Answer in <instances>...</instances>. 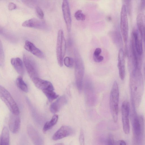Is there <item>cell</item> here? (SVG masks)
<instances>
[{
    "instance_id": "60d3db41",
    "label": "cell",
    "mask_w": 145,
    "mask_h": 145,
    "mask_svg": "<svg viewBox=\"0 0 145 145\" xmlns=\"http://www.w3.org/2000/svg\"><path fill=\"white\" fill-rule=\"evenodd\" d=\"M55 145H64V144L62 143H58L56 144Z\"/></svg>"
},
{
    "instance_id": "30bf717a",
    "label": "cell",
    "mask_w": 145,
    "mask_h": 145,
    "mask_svg": "<svg viewBox=\"0 0 145 145\" xmlns=\"http://www.w3.org/2000/svg\"><path fill=\"white\" fill-rule=\"evenodd\" d=\"M85 88L87 103L90 106H93L96 101V96L93 84L89 79L86 80Z\"/></svg>"
},
{
    "instance_id": "7402d4cb",
    "label": "cell",
    "mask_w": 145,
    "mask_h": 145,
    "mask_svg": "<svg viewBox=\"0 0 145 145\" xmlns=\"http://www.w3.org/2000/svg\"><path fill=\"white\" fill-rule=\"evenodd\" d=\"M11 63L14 69L19 74L22 75L24 72L23 63L19 57L12 58Z\"/></svg>"
},
{
    "instance_id": "7c38bea8",
    "label": "cell",
    "mask_w": 145,
    "mask_h": 145,
    "mask_svg": "<svg viewBox=\"0 0 145 145\" xmlns=\"http://www.w3.org/2000/svg\"><path fill=\"white\" fill-rule=\"evenodd\" d=\"M74 133V130L71 127L67 125H63L54 134L52 138L54 140H57L71 136Z\"/></svg>"
},
{
    "instance_id": "4316f807",
    "label": "cell",
    "mask_w": 145,
    "mask_h": 145,
    "mask_svg": "<svg viewBox=\"0 0 145 145\" xmlns=\"http://www.w3.org/2000/svg\"><path fill=\"white\" fill-rule=\"evenodd\" d=\"M63 63L66 66L69 68L72 67L74 64V60L71 57L67 56L64 58Z\"/></svg>"
},
{
    "instance_id": "277c9868",
    "label": "cell",
    "mask_w": 145,
    "mask_h": 145,
    "mask_svg": "<svg viewBox=\"0 0 145 145\" xmlns=\"http://www.w3.org/2000/svg\"><path fill=\"white\" fill-rule=\"evenodd\" d=\"M119 95L118 84L117 82L115 81L112 87L109 98L110 111L115 123L117 122L118 119Z\"/></svg>"
},
{
    "instance_id": "b9f144b4",
    "label": "cell",
    "mask_w": 145,
    "mask_h": 145,
    "mask_svg": "<svg viewBox=\"0 0 145 145\" xmlns=\"http://www.w3.org/2000/svg\"><path fill=\"white\" fill-rule=\"evenodd\" d=\"M107 18L108 20H110L111 19V17L110 16H108V17H107Z\"/></svg>"
},
{
    "instance_id": "f546056e",
    "label": "cell",
    "mask_w": 145,
    "mask_h": 145,
    "mask_svg": "<svg viewBox=\"0 0 145 145\" xmlns=\"http://www.w3.org/2000/svg\"><path fill=\"white\" fill-rule=\"evenodd\" d=\"M36 14L38 17L40 19H42L44 16V13L42 10L39 7L37 6L35 8Z\"/></svg>"
},
{
    "instance_id": "e575fe53",
    "label": "cell",
    "mask_w": 145,
    "mask_h": 145,
    "mask_svg": "<svg viewBox=\"0 0 145 145\" xmlns=\"http://www.w3.org/2000/svg\"><path fill=\"white\" fill-rule=\"evenodd\" d=\"M93 58L95 62L98 63L102 61L104 59L103 57L100 55L97 56H93Z\"/></svg>"
},
{
    "instance_id": "f35d334b",
    "label": "cell",
    "mask_w": 145,
    "mask_h": 145,
    "mask_svg": "<svg viewBox=\"0 0 145 145\" xmlns=\"http://www.w3.org/2000/svg\"><path fill=\"white\" fill-rule=\"evenodd\" d=\"M145 0H141L140 2V8L141 10H142L144 9L145 6Z\"/></svg>"
},
{
    "instance_id": "2e32d148",
    "label": "cell",
    "mask_w": 145,
    "mask_h": 145,
    "mask_svg": "<svg viewBox=\"0 0 145 145\" xmlns=\"http://www.w3.org/2000/svg\"><path fill=\"white\" fill-rule=\"evenodd\" d=\"M118 67L120 78L124 80L125 75V54L123 49H120L118 53Z\"/></svg>"
},
{
    "instance_id": "5bb4252c",
    "label": "cell",
    "mask_w": 145,
    "mask_h": 145,
    "mask_svg": "<svg viewBox=\"0 0 145 145\" xmlns=\"http://www.w3.org/2000/svg\"><path fill=\"white\" fill-rule=\"evenodd\" d=\"M35 86L41 90L43 93L54 90L52 84L50 82L42 79L39 77L32 80Z\"/></svg>"
},
{
    "instance_id": "9a60e30c",
    "label": "cell",
    "mask_w": 145,
    "mask_h": 145,
    "mask_svg": "<svg viewBox=\"0 0 145 145\" xmlns=\"http://www.w3.org/2000/svg\"><path fill=\"white\" fill-rule=\"evenodd\" d=\"M21 121L19 115L12 114L10 115L8 125L10 130L14 134L18 133L20 129Z\"/></svg>"
},
{
    "instance_id": "f1b7e54d",
    "label": "cell",
    "mask_w": 145,
    "mask_h": 145,
    "mask_svg": "<svg viewBox=\"0 0 145 145\" xmlns=\"http://www.w3.org/2000/svg\"><path fill=\"white\" fill-rule=\"evenodd\" d=\"M5 61V55L3 48L0 39V65H3Z\"/></svg>"
},
{
    "instance_id": "44dd1931",
    "label": "cell",
    "mask_w": 145,
    "mask_h": 145,
    "mask_svg": "<svg viewBox=\"0 0 145 145\" xmlns=\"http://www.w3.org/2000/svg\"><path fill=\"white\" fill-rule=\"evenodd\" d=\"M137 24L142 39H144V16L141 13L138 14L137 17Z\"/></svg>"
},
{
    "instance_id": "3957f363",
    "label": "cell",
    "mask_w": 145,
    "mask_h": 145,
    "mask_svg": "<svg viewBox=\"0 0 145 145\" xmlns=\"http://www.w3.org/2000/svg\"><path fill=\"white\" fill-rule=\"evenodd\" d=\"M74 63L76 84L79 92H81L82 88L84 74V65L83 60L80 54L76 50H74Z\"/></svg>"
},
{
    "instance_id": "d4e9b609",
    "label": "cell",
    "mask_w": 145,
    "mask_h": 145,
    "mask_svg": "<svg viewBox=\"0 0 145 145\" xmlns=\"http://www.w3.org/2000/svg\"><path fill=\"white\" fill-rule=\"evenodd\" d=\"M17 87L22 91L27 93L28 91L27 86L21 76L18 77L16 80Z\"/></svg>"
},
{
    "instance_id": "cb8c5ba5",
    "label": "cell",
    "mask_w": 145,
    "mask_h": 145,
    "mask_svg": "<svg viewBox=\"0 0 145 145\" xmlns=\"http://www.w3.org/2000/svg\"><path fill=\"white\" fill-rule=\"evenodd\" d=\"M58 118L57 115H54L50 121H47L44 124L43 128V132H45L51 129L57 123Z\"/></svg>"
},
{
    "instance_id": "d6986e66",
    "label": "cell",
    "mask_w": 145,
    "mask_h": 145,
    "mask_svg": "<svg viewBox=\"0 0 145 145\" xmlns=\"http://www.w3.org/2000/svg\"><path fill=\"white\" fill-rule=\"evenodd\" d=\"M24 48L28 52L39 58H43L44 57L43 53L33 43L28 40L25 41Z\"/></svg>"
},
{
    "instance_id": "9c48e42d",
    "label": "cell",
    "mask_w": 145,
    "mask_h": 145,
    "mask_svg": "<svg viewBox=\"0 0 145 145\" xmlns=\"http://www.w3.org/2000/svg\"><path fill=\"white\" fill-rule=\"evenodd\" d=\"M130 111L129 103L127 101H124L121 105V113L123 129L126 134H128L130 130L129 120Z\"/></svg>"
},
{
    "instance_id": "e0dca14e",
    "label": "cell",
    "mask_w": 145,
    "mask_h": 145,
    "mask_svg": "<svg viewBox=\"0 0 145 145\" xmlns=\"http://www.w3.org/2000/svg\"><path fill=\"white\" fill-rule=\"evenodd\" d=\"M22 25L24 27L39 29H44L45 27L44 22L35 18H31L23 22Z\"/></svg>"
},
{
    "instance_id": "ffe728a7",
    "label": "cell",
    "mask_w": 145,
    "mask_h": 145,
    "mask_svg": "<svg viewBox=\"0 0 145 145\" xmlns=\"http://www.w3.org/2000/svg\"><path fill=\"white\" fill-rule=\"evenodd\" d=\"M67 103L66 96L63 95L58 98L50 105V109L53 113H55L59 111L60 109Z\"/></svg>"
},
{
    "instance_id": "5b68a950",
    "label": "cell",
    "mask_w": 145,
    "mask_h": 145,
    "mask_svg": "<svg viewBox=\"0 0 145 145\" xmlns=\"http://www.w3.org/2000/svg\"><path fill=\"white\" fill-rule=\"evenodd\" d=\"M0 98L7 106L12 114L19 115V109L16 103L8 91L0 85Z\"/></svg>"
},
{
    "instance_id": "8fae6325",
    "label": "cell",
    "mask_w": 145,
    "mask_h": 145,
    "mask_svg": "<svg viewBox=\"0 0 145 145\" xmlns=\"http://www.w3.org/2000/svg\"><path fill=\"white\" fill-rule=\"evenodd\" d=\"M62 9L64 19L67 30L70 32L71 27L72 19L69 1L67 0L63 1Z\"/></svg>"
},
{
    "instance_id": "484cf974",
    "label": "cell",
    "mask_w": 145,
    "mask_h": 145,
    "mask_svg": "<svg viewBox=\"0 0 145 145\" xmlns=\"http://www.w3.org/2000/svg\"><path fill=\"white\" fill-rule=\"evenodd\" d=\"M50 102H52L58 97L59 95L54 91H51L44 93Z\"/></svg>"
},
{
    "instance_id": "ab89813d",
    "label": "cell",
    "mask_w": 145,
    "mask_h": 145,
    "mask_svg": "<svg viewBox=\"0 0 145 145\" xmlns=\"http://www.w3.org/2000/svg\"><path fill=\"white\" fill-rule=\"evenodd\" d=\"M3 32V29L0 26V33L2 34Z\"/></svg>"
},
{
    "instance_id": "836d02e7",
    "label": "cell",
    "mask_w": 145,
    "mask_h": 145,
    "mask_svg": "<svg viewBox=\"0 0 145 145\" xmlns=\"http://www.w3.org/2000/svg\"><path fill=\"white\" fill-rule=\"evenodd\" d=\"M114 141L112 135L110 134L108 137L106 145H114Z\"/></svg>"
},
{
    "instance_id": "ba28073f",
    "label": "cell",
    "mask_w": 145,
    "mask_h": 145,
    "mask_svg": "<svg viewBox=\"0 0 145 145\" xmlns=\"http://www.w3.org/2000/svg\"><path fill=\"white\" fill-rule=\"evenodd\" d=\"M120 28L123 39L125 44L127 41L129 26L127 12L125 5H122L120 12Z\"/></svg>"
},
{
    "instance_id": "1f68e13d",
    "label": "cell",
    "mask_w": 145,
    "mask_h": 145,
    "mask_svg": "<svg viewBox=\"0 0 145 145\" xmlns=\"http://www.w3.org/2000/svg\"><path fill=\"white\" fill-rule=\"evenodd\" d=\"M79 140L80 145H85V139L84 133L82 129H81L80 131Z\"/></svg>"
},
{
    "instance_id": "8d00e7d4",
    "label": "cell",
    "mask_w": 145,
    "mask_h": 145,
    "mask_svg": "<svg viewBox=\"0 0 145 145\" xmlns=\"http://www.w3.org/2000/svg\"><path fill=\"white\" fill-rule=\"evenodd\" d=\"M114 145H126V142L123 140L114 141Z\"/></svg>"
},
{
    "instance_id": "74e56055",
    "label": "cell",
    "mask_w": 145,
    "mask_h": 145,
    "mask_svg": "<svg viewBox=\"0 0 145 145\" xmlns=\"http://www.w3.org/2000/svg\"><path fill=\"white\" fill-rule=\"evenodd\" d=\"M16 7V5L13 3H10L8 5V9L10 10L15 9Z\"/></svg>"
},
{
    "instance_id": "52a82bcc",
    "label": "cell",
    "mask_w": 145,
    "mask_h": 145,
    "mask_svg": "<svg viewBox=\"0 0 145 145\" xmlns=\"http://www.w3.org/2000/svg\"><path fill=\"white\" fill-rule=\"evenodd\" d=\"M23 58L26 71L31 80L39 77L37 65L33 58L27 53H25Z\"/></svg>"
},
{
    "instance_id": "4dcf8cb0",
    "label": "cell",
    "mask_w": 145,
    "mask_h": 145,
    "mask_svg": "<svg viewBox=\"0 0 145 145\" xmlns=\"http://www.w3.org/2000/svg\"><path fill=\"white\" fill-rule=\"evenodd\" d=\"M125 6L127 13L130 14L131 12L132 3L131 0H123V1Z\"/></svg>"
},
{
    "instance_id": "6da1fadb",
    "label": "cell",
    "mask_w": 145,
    "mask_h": 145,
    "mask_svg": "<svg viewBox=\"0 0 145 145\" xmlns=\"http://www.w3.org/2000/svg\"><path fill=\"white\" fill-rule=\"evenodd\" d=\"M130 80L132 106L136 109L140 103L143 92V79L140 70L133 69Z\"/></svg>"
},
{
    "instance_id": "ac0fdd59",
    "label": "cell",
    "mask_w": 145,
    "mask_h": 145,
    "mask_svg": "<svg viewBox=\"0 0 145 145\" xmlns=\"http://www.w3.org/2000/svg\"><path fill=\"white\" fill-rule=\"evenodd\" d=\"M132 40L138 54L142 56L143 48L142 38L137 31L134 30L133 31Z\"/></svg>"
},
{
    "instance_id": "603a6c76",
    "label": "cell",
    "mask_w": 145,
    "mask_h": 145,
    "mask_svg": "<svg viewBox=\"0 0 145 145\" xmlns=\"http://www.w3.org/2000/svg\"><path fill=\"white\" fill-rule=\"evenodd\" d=\"M9 133L8 129L4 127L0 136V145H9Z\"/></svg>"
},
{
    "instance_id": "8992f818",
    "label": "cell",
    "mask_w": 145,
    "mask_h": 145,
    "mask_svg": "<svg viewBox=\"0 0 145 145\" xmlns=\"http://www.w3.org/2000/svg\"><path fill=\"white\" fill-rule=\"evenodd\" d=\"M66 43L63 31L62 29L59 30L57 33L56 54L57 62L59 66L62 67L63 60L65 54Z\"/></svg>"
},
{
    "instance_id": "d6a6232c",
    "label": "cell",
    "mask_w": 145,
    "mask_h": 145,
    "mask_svg": "<svg viewBox=\"0 0 145 145\" xmlns=\"http://www.w3.org/2000/svg\"><path fill=\"white\" fill-rule=\"evenodd\" d=\"M25 5L30 7H33L35 6L36 1L34 0H23L22 1Z\"/></svg>"
},
{
    "instance_id": "4fadbf2b",
    "label": "cell",
    "mask_w": 145,
    "mask_h": 145,
    "mask_svg": "<svg viewBox=\"0 0 145 145\" xmlns=\"http://www.w3.org/2000/svg\"><path fill=\"white\" fill-rule=\"evenodd\" d=\"M27 131L34 145H44V141L41 136L32 125L27 126Z\"/></svg>"
},
{
    "instance_id": "83f0119b",
    "label": "cell",
    "mask_w": 145,
    "mask_h": 145,
    "mask_svg": "<svg viewBox=\"0 0 145 145\" xmlns=\"http://www.w3.org/2000/svg\"><path fill=\"white\" fill-rule=\"evenodd\" d=\"M74 16L77 20H84L86 18V15L81 10H78L74 13Z\"/></svg>"
},
{
    "instance_id": "d590c367",
    "label": "cell",
    "mask_w": 145,
    "mask_h": 145,
    "mask_svg": "<svg viewBox=\"0 0 145 145\" xmlns=\"http://www.w3.org/2000/svg\"><path fill=\"white\" fill-rule=\"evenodd\" d=\"M101 52V48H96L94 52L93 56L96 57L100 55Z\"/></svg>"
},
{
    "instance_id": "7a4b0ae2",
    "label": "cell",
    "mask_w": 145,
    "mask_h": 145,
    "mask_svg": "<svg viewBox=\"0 0 145 145\" xmlns=\"http://www.w3.org/2000/svg\"><path fill=\"white\" fill-rule=\"evenodd\" d=\"M130 116L132 125L133 145H143L144 134V119L142 115L138 116L136 110H132Z\"/></svg>"
}]
</instances>
